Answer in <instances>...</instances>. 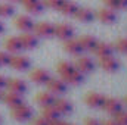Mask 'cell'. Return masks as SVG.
<instances>
[{
    "label": "cell",
    "instance_id": "obj_2",
    "mask_svg": "<svg viewBox=\"0 0 127 125\" xmlns=\"http://www.w3.org/2000/svg\"><path fill=\"white\" fill-rule=\"evenodd\" d=\"M10 116H12L15 121H18V122H28V121L32 119V109L28 104L21 103V104L12 107Z\"/></svg>",
    "mask_w": 127,
    "mask_h": 125
},
{
    "label": "cell",
    "instance_id": "obj_9",
    "mask_svg": "<svg viewBox=\"0 0 127 125\" xmlns=\"http://www.w3.org/2000/svg\"><path fill=\"white\" fill-rule=\"evenodd\" d=\"M30 80L37 85H46V83L50 80V74L46 69L41 68H35L30 72Z\"/></svg>",
    "mask_w": 127,
    "mask_h": 125
},
{
    "label": "cell",
    "instance_id": "obj_22",
    "mask_svg": "<svg viewBox=\"0 0 127 125\" xmlns=\"http://www.w3.org/2000/svg\"><path fill=\"white\" fill-rule=\"evenodd\" d=\"M55 99H56V97L52 93H49V91H40V93L35 94V102H37L41 107H46V106L53 104Z\"/></svg>",
    "mask_w": 127,
    "mask_h": 125
},
{
    "label": "cell",
    "instance_id": "obj_27",
    "mask_svg": "<svg viewBox=\"0 0 127 125\" xmlns=\"http://www.w3.org/2000/svg\"><path fill=\"white\" fill-rule=\"evenodd\" d=\"M105 6L112 10H121L127 9V0H103Z\"/></svg>",
    "mask_w": 127,
    "mask_h": 125
},
{
    "label": "cell",
    "instance_id": "obj_42",
    "mask_svg": "<svg viewBox=\"0 0 127 125\" xmlns=\"http://www.w3.org/2000/svg\"><path fill=\"white\" fill-rule=\"evenodd\" d=\"M0 99H1V91H0Z\"/></svg>",
    "mask_w": 127,
    "mask_h": 125
},
{
    "label": "cell",
    "instance_id": "obj_37",
    "mask_svg": "<svg viewBox=\"0 0 127 125\" xmlns=\"http://www.w3.org/2000/svg\"><path fill=\"white\" fill-rule=\"evenodd\" d=\"M4 30H6V27H4V24L0 21V34H3V32H4Z\"/></svg>",
    "mask_w": 127,
    "mask_h": 125
},
{
    "label": "cell",
    "instance_id": "obj_36",
    "mask_svg": "<svg viewBox=\"0 0 127 125\" xmlns=\"http://www.w3.org/2000/svg\"><path fill=\"white\" fill-rule=\"evenodd\" d=\"M100 125H118L114 119H106V121H103V122H100Z\"/></svg>",
    "mask_w": 127,
    "mask_h": 125
},
{
    "label": "cell",
    "instance_id": "obj_28",
    "mask_svg": "<svg viewBox=\"0 0 127 125\" xmlns=\"http://www.w3.org/2000/svg\"><path fill=\"white\" fill-rule=\"evenodd\" d=\"M15 13V7L12 3H0V18H9Z\"/></svg>",
    "mask_w": 127,
    "mask_h": 125
},
{
    "label": "cell",
    "instance_id": "obj_29",
    "mask_svg": "<svg viewBox=\"0 0 127 125\" xmlns=\"http://www.w3.org/2000/svg\"><path fill=\"white\" fill-rule=\"evenodd\" d=\"M114 49L120 53H124L127 55V37H123V38H118L114 44Z\"/></svg>",
    "mask_w": 127,
    "mask_h": 125
},
{
    "label": "cell",
    "instance_id": "obj_43",
    "mask_svg": "<svg viewBox=\"0 0 127 125\" xmlns=\"http://www.w3.org/2000/svg\"><path fill=\"white\" fill-rule=\"evenodd\" d=\"M0 121H1V118H0Z\"/></svg>",
    "mask_w": 127,
    "mask_h": 125
},
{
    "label": "cell",
    "instance_id": "obj_25",
    "mask_svg": "<svg viewBox=\"0 0 127 125\" xmlns=\"http://www.w3.org/2000/svg\"><path fill=\"white\" fill-rule=\"evenodd\" d=\"M77 9H78V6H77L74 1H71V0H65L58 10H59L62 15H65V16H74V13H75Z\"/></svg>",
    "mask_w": 127,
    "mask_h": 125
},
{
    "label": "cell",
    "instance_id": "obj_26",
    "mask_svg": "<svg viewBox=\"0 0 127 125\" xmlns=\"http://www.w3.org/2000/svg\"><path fill=\"white\" fill-rule=\"evenodd\" d=\"M25 10H27L28 13H31V15H40V13H43V10H44V4H43V1H40V0H34L31 3L25 4Z\"/></svg>",
    "mask_w": 127,
    "mask_h": 125
},
{
    "label": "cell",
    "instance_id": "obj_15",
    "mask_svg": "<svg viewBox=\"0 0 127 125\" xmlns=\"http://www.w3.org/2000/svg\"><path fill=\"white\" fill-rule=\"evenodd\" d=\"M64 50L66 52V53H69V55H72V56H80L84 50H83V47H81V44H80V41H78V38H69V40H65V43H64Z\"/></svg>",
    "mask_w": 127,
    "mask_h": 125
},
{
    "label": "cell",
    "instance_id": "obj_31",
    "mask_svg": "<svg viewBox=\"0 0 127 125\" xmlns=\"http://www.w3.org/2000/svg\"><path fill=\"white\" fill-rule=\"evenodd\" d=\"M114 121L118 125H127V112L121 110V112L115 113V115H114Z\"/></svg>",
    "mask_w": 127,
    "mask_h": 125
},
{
    "label": "cell",
    "instance_id": "obj_17",
    "mask_svg": "<svg viewBox=\"0 0 127 125\" xmlns=\"http://www.w3.org/2000/svg\"><path fill=\"white\" fill-rule=\"evenodd\" d=\"M75 68H77L80 72H83V74L86 75V74H90V72L95 69V62H93L90 58L80 55L78 59H77V62H75Z\"/></svg>",
    "mask_w": 127,
    "mask_h": 125
},
{
    "label": "cell",
    "instance_id": "obj_1",
    "mask_svg": "<svg viewBox=\"0 0 127 125\" xmlns=\"http://www.w3.org/2000/svg\"><path fill=\"white\" fill-rule=\"evenodd\" d=\"M56 71H58L61 80H64L69 85H80L84 81V74L80 72L74 63L68 62V61H62V62L58 63Z\"/></svg>",
    "mask_w": 127,
    "mask_h": 125
},
{
    "label": "cell",
    "instance_id": "obj_13",
    "mask_svg": "<svg viewBox=\"0 0 127 125\" xmlns=\"http://www.w3.org/2000/svg\"><path fill=\"white\" fill-rule=\"evenodd\" d=\"M99 66L106 71V72H117L120 69V62L117 58L111 56H105V58H99Z\"/></svg>",
    "mask_w": 127,
    "mask_h": 125
},
{
    "label": "cell",
    "instance_id": "obj_10",
    "mask_svg": "<svg viewBox=\"0 0 127 125\" xmlns=\"http://www.w3.org/2000/svg\"><path fill=\"white\" fill-rule=\"evenodd\" d=\"M6 88L9 91H13V93H16V94H25L27 90H28V85L21 78H10V80H7Z\"/></svg>",
    "mask_w": 127,
    "mask_h": 125
},
{
    "label": "cell",
    "instance_id": "obj_21",
    "mask_svg": "<svg viewBox=\"0 0 127 125\" xmlns=\"http://www.w3.org/2000/svg\"><path fill=\"white\" fill-rule=\"evenodd\" d=\"M53 106L56 107V110H58L61 115H69V113L72 112V109H74L72 104H71V102L66 100V99H64V97H58V99H55Z\"/></svg>",
    "mask_w": 127,
    "mask_h": 125
},
{
    "label": "cell",
    "instance_id": "obj_4",
    "mask_svg": "<svg viewBox=\"0 0 127 125\" xmlns=\"http://www.w3.org/2000/svg\"><path fill=\"white\" fill-rule=\"evenodd\" d=\"M34 34L40 38H50V37H53V34H55V25H52L50 22H46V21H43V22H35V25H34Z\"/></svg>",
    "mask_w": 127,
    "mask_h": 125
},
{
    "label": "cell",
    "instance_id": "obj_39",
    "mask_svg": "<svg viewBox=\"0 0 127 125\" xmlns=\"http://www.w3.org/2000/svg\"><path fill=\"white\" fill-rule=\"evenodd\" d=\"M62 125H74V124H71V122H62Z\"/></svg>",
    "mask_w": 127,
    "mask_h": 125
},
{
    "label": "cell",
    "instance_id": "obj_33",
    "mask_svg": "<svg viewBox=\"0 0 127 125\" xmlns=\"http://www.w3.org/2000/svg\"><path fill=\"white\" fill-rule=\"evenodd\" d=\"M83 124L84 125H100V121H97L93 116H86L84 121H83Z\"/></svg>",
    "mask_w": 127,
    "mask_h": 125
},
{
    "label": "cell",
    "instance_id": "obj_7",
    "mask_svg": "<svg viewBox=\"0 0 127 125\" xmlns=\"http://www.w3.org/2000/svg\"><path fill=\"white\" fill-rule=\"evenodd\" d=\"M102 109L106 113H109V115L114 116L115 113H118V112L123 110V103L118 99H115V97H105V102H103Z\"/></svg>",
    "mask_w": 127,
    "mask_h": 125
},
{
    "label": "cell",
    "instance_id": "obj_30",
    "mask_svg": "<svg viewBox=\"0 0 127 125\" xmlns=\"http://www.w3.org/2000/svg\"><path fill=\"white\" fill-rule=\"evenodd\" d=\"M65 0H43V4L44 7H50V9H59L61 4H62Z\"/></svg>",
    "mask_w": 127,
    "mask_h": 125
},
{
    "label": "cell",
    "instance_id": "obj_20",
    "mask_svg": "<svg viewBox=\"0 0 127 125\" xmlns=\"http://www.w3.org/2000/svg\"><path fill=\"white\" fill-rule=\"evenodd\" d=\"M75 19L80 21V22H92L95 19V12L90 9V7H78L74 13Z\"/></svg>",
    "mask_w": 127,
    "mask_h": 125
},
{
    "label": "cell",
    "instance_id": "obj_8",
    "mask_svg": "<svg viewBox=\"0 0 127 125\" xmlns=\"http://www.w3.org/2000/svg\"><path fill=\"white\" fill-rule=\"evenodd\" d=\"M103 102H105V96L100 93L90 91V93H87L84 96V103L92 109H102Z\"/></svg>",
    "mask_w": 127,
    "mask_h": 125
},
{
    "label": "cell",
    "instance_id": "obj_11",
    "mask_svg": "<svg viewBox=\"0 0 127 125\" xmlns=\"http://www.w3.org/2000/svg\"><path fill=\"white\" fill-rule=\"evenodd\" d=\"M74 28L69 25V24H58V25H55V37H58L59 40H62V41H65V40H69V38H72L74 37Z\"/></svg>",
    "mask_w": 127,
    "mask_h": 125
},
{
    "label": "cell",
    "instance_id": "obj_40",
    "mask_svg": "<svg viewBox=\"0 0 127 125\" xmlns=\"http://www.w3.org/2000/svg\"><path fill=\"white\" fill-rule=\"evenodd\" d=\"M10 3H16V1H19V0H9Z\"/></svg>",
    "mask_w": 127,
    "mask_h": 125
},
{
    "label": "cell",
    "instance_id": "obj_19",
    "mask_svg": "<svg viewBox=\"0 0 127 125\" xmlns=\"http://www.w3.org/2000/svg\"><path fill=\"white\" fill-rule=\"evenodd\" d=\"M4 50L9 52L10 55H16L21 50H24L19 37H9V38H6V41H4Z\"/></svg>",
    "mask_w": 127,
    "mask_h": 125
},
{
    "label": "cell",
    "instance_id": "obj_24",
    "mask_svg": "<svg viewBox=\"0 0 127 125\" xmlns=\"http://www.w3.org/2000/svg\"><path fill=\"white\" fill-rule=\"evenodd\" d=\"M41 116H43L46 121L52 122V121H56V119H59L61 113L56 110V107H55L53 104H50V106H46V107H43V113H41Z\"/></svg>",
    "mask_w": 127,
    "mask_h": 125
},
{
    "label": "cell",
    "instance_id": "obj_5",
    "mask_svg": "<svg viewBox=\"0 0 127 125\" xmlns=\"http://www.w3.org/2000/svg\"><path fill=\"white\" fill-rule=\"evenodd\" d=\"M30 65H31V61H30L27 56H24V55H19V53H16V55H12V58H10V62H9V66H10V68H13L15 71H19V72H24V71H27V69L30 68Z\"/></svg>",
    "mask_w": 127,
    "mask_h": 125
},
{
    "label": "cell",
    "instance_id": "obj_38",
    "mask_svg": "<svg viewBox=\"0 0 127 125\" xmlns=\"http://www.w3.org/2000/svg\"><path fill=\"white\" fill-rule=\"evenodd\" d=\"M19 1H21V3H22L24 6H25V4H28V3H31V1H34V0H19Z\"/></svg>",
    "mask_w": 127,
    "mask_h": 125
},
{
    "label": "cell",
    "instance_id": "obj_12",
    "mask_svg": "<svg viewBox=\"0 0 127 125\" xmlns=\"http://www.w3.org/2000/svg\"><path fill=\"white\" fill-rule=\"evenodd\" d=\"M95 16L100 22H103V24H114L117 21V12L112 10V9H109V7H106V6L102 7V9H99L95 13Z\"/></svg>",
    "mask_w": 127,
    "mask_h": 125
},
{
    "label": "cell",
    "instance_id": "obj_14",
    "mask_svg": "<svg viewBox=\"0 0 127 125\" xmlns=\"http://www.w3.org/2000/svg\"><path fill=\"white\" fill-rule=\"evenodd\" d=\"M19 40H21L22 49H25V50H32V49H35L37 44H38V37H37L32 31L22 32V34L19 35Z\"/></svg>",
    "mask_w": 127,
    "mask_h": 125
},
{
    "label": "cell",
    "instance_id": "obj_34",
    "mask_svg": "<svg viewBox=\"0 0 127 125\" xmlns=\"http://www.w3.org/2000/svg\"><path fill=\"white\" fill-rule=\"evenodd\" d=\"M31 125H49V121H46L43 116H38L31 121Z\"/></svg>",
    "mask_w": 127,
    "mask_h": 125
},
{
    "label": "cell",
    "instance_id": "obj_41",
    "mask_svg": "<svg viewBox=\"0 0 127 125\" xmlns=\"http://www.w3.org/2000/svg\"><path fill=\"white\" fill-rule=\"evenodd\" d=\"M124 104H126V106H127V96H126V97H124Z\"/></svg>",
    "mask_w": 127,
    "mask_h": 125
},
{
    "label": "cell",
    "instance_id": "obj_35",
    "mask_svg": "<svg viewBox=\"0 0 127 125\" xmlns=\"http://www.w3.org/2000/svg\"><path fill=\"white\" fill-rule=\"evenodd\" d=\"M6 84H7V78H6L4 75H0V90H1V88H4V87H6Z\"/></svg>",
    "mask_w": 127,
    "mask_h": 125
},
{
    "label": "cell",
    "instance_id": "obj_23",
    "mask_svg": "<svg viewBox=\"0 0 127 125\" xmlns=\"http://www.w3.org/2000/svg\"><path fill=\"white\" fill-rule=\"evenodd\" d=\"M78 41H80V44H81V47H83V50L86 52H92L93 49H95V46L97 44V40H96L93 35H81L80 38H78Z\"/></svg>",
    "mask_w": 127,
    "mask_h": 125
},
{
    "label": "cell",
    "instance_id": "obj_32",
    "mask_svg": "<svg viewBox=\"0 0 127 125\" xmlns=\"http://www.w3.org/2000/svg\"><path fill=\"white\" fill-rule=\"evenodd\" d=\"M10 58L12 55L6 50H0V66H7L10 62Z\"/></svg>",
    "mask_w": 127,
    "mask_h": 125
},
{
    "label": "cell",
    "instance_id": "obj_16",
    "mask_svg": "<svg viewBox=\"0 0 127 125\" xmlns=\"http://www.w3.org/2000/svg\"><path fill=\"white\" fill-rule=\"evenodd\" d=\"M0 100H3L10 109L12 107H15V106H18V104H21V103H24V96L22 94H16L13 93V91H6V93H1V99Z\"/></svg>",
    "mask_w": 127,
    "mask_h": 125
},
{
    "label": "cell",
    "instance_id": "obj_3",
    "mask_svg": "<svg viewBox=\"0 0 127 125\" xmlns=\"http://www.w3.org/2000/svg\"><path fill=\"white\" fill-rule=\"evenodd\" d=\"M13 25L22 32H30L34 30L35 22L32 21L30 15H16V18L13 19Z\"/></svg>",
    "mask_w": 127,
    "mask_h": 125
},
{
    "label": "cell",
    "instance_id": "obj_6",
    "mask_svg": "<svg viewBox=\"0 0 127 125\" xmlns=\"http://www.w3.org/2000/svg\"><path fill=\"white\" fill-rule=\"evenodd\" d=\"M46 87H47V91L52 93L53 96H61L66 91V83L61 80V78H52L46 83Z\"/></svg>",
    "mask_w": 127,
    "mask_h": 125
},
{
    "label": "cell",
    "instance_id": "obj_18",
    "mask_svg": "<svg viewBox=\"0 0 127 125\" xmlns=\"http://www.w3.org/2000/svg\"><path fill=\"white\" fill-rule=\"evenodd\" d=\"M114 44H109V43H99L95 46V49L92 50L95 53L96 58H105V56H111L114 53Z\"/></svg>",
    "mask_w": 127,
    "mask_h": 125
}]
</instances>
